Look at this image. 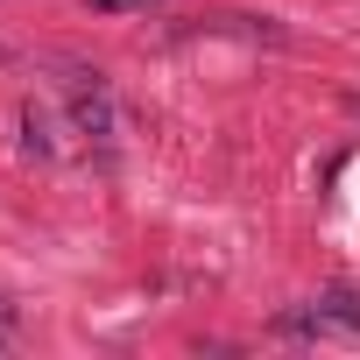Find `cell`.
Wrapping results in <instances>:
<instances>
[{
	"mask_svg": "<svg viewBox=\"0 0 360 360\" xmlns=\"http://www.w3.org/2000/svg\"><path fill=\"white\" fill-rule=\"evenodd\" d=\"M325 318H339V325H353L360 332V290H325V304H318Z\"/></svg>",
	"mask_w": 360,
	"mask_h": 360,
	"instance_id": "cell-1",
	"label": "cell"
},
{
	"mask_svg": "<svg viewBox=\"0 0 360 360\" xmlns=\"http://www.w3.org/2000/svg\"><path fill=\"white\" fill-rule=\"evenodd\" d=\"M99 15H148V8H162V0H92Z\"/></svg>",
	"mask_w": 360,
	"mask_h": 360,
	"instance_id": "cell-2",
	"label": "cell"
}]
</instances>
